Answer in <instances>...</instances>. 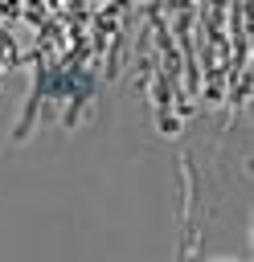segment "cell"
<instances>
[{
    "label": "cell",
    "mask_w": 254,
    "mask_h": 262,
    "mask_svg": "<svg viewBox=\"0 0 254 262\" xmlns=\"http://www.w3.org/2000/svg\"><path fill=\"white\" fill-rule=\"evenodd\" d=\"M41 90H45V70H37V78H33V94H29L25 119H20V127H16V139H25V135L33 131V119H37V98H41Z\"/></svg>",
    "instance_id": "obj_1"
}]
</instances>
